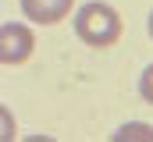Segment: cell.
Masks as SVG:
<instances>
[{
  "label": "cell",
  "instance_id": "cell-1",
  "mask_svg": "<svg viewBox=\"0 0 153 142\" xmlns=\"http://www.w3.org/2000/svg\"><path fill=\"white\" fill-rule=\"evenodd\" d=\"M75 36L85 43V46H96V50H107L121 39V18L111 4L103 0H89L75 11Z\"/></svg>",
  "mask_w": 153,
  "mask_h": 142
},
{
  "label": "cell",
  "instance_id": "cell-5",
  "mask_svg": "<svg viewBox=\"0 0 153 142\" xmlns=\"http://www.w3.org/2000/svg\"><path fill=\"white\" fill-rule=\"evenodd\" d=\"M11 139H18V121H14V114L7 106L0 103V142H11Z\"/></svg>",
  "mask_w": 153,
  "mask_h": 142
},
{
  "label": "cell",
  "instance_id": "cell-4",
  "mask_svg": "<svg viewBox=\"0 0 153 142\" xmlns=\"http://www.w3.org/2000/svg\"><path fill=\"white\" fill-rule=\"evenodd\" d=\"M117 142H128V139H150L153 142V124H143V121H132V124H121L114 132Z\"/></svg>",
  "mask_w": 153,
  "mask_h": 142
},
{
  "label": "cell",
  "instance_id": "cell-7",
  "mask_svg": "<svg viewBox=\"0 0 153 142\" xmlns=\"http://www.w3.org/2000/svg\"><path fill=\"white\" fill-rule=\"evenodd\" d=\"M146 29H150V39H153V11H150V21H146Z\"/></svg>",
  "mask_w": 153,
  "mask_h": 142
},
{
  "label": "cell",
  "instance_id": "cell-2",
  "mask_svg": "<svg viewBox=\"0 0 153 142\" xmlns=\"http://www.w3.org/2000/svg\"><path fill=\"white\" fill-rule=\"evenodd\" d=\"M36 50V36L25 21H4L0 25V64H25Z\"/></svg>",
  "mask_w": 153,
  "mask_h": 142
},
{
  "label": "cell",
  "instance_id": "cell-3",
  "mask_svg": "<svg viewBox=\"0 0 153 142\" xmlns=\"http://www.w3.org/2000/svg\"><path fill=\"white\" fill-rule=\"evenodd\" d=\"M75 11V0H22V14L32 25H57Z\"/></svg>",
  "mask_w": 153,
  "mask_h": 142
},
{
  "label": "cell",
  "instance_id": "cell-6",
  "mask_svg": "<svg viewBox=\"0 0 153 142\" xmlns=\"http://www.w3.org/2000/svg\"><path fill=\"white\" fill-rule=\"evenodd\" d=\"M139 96H143L146 103H153V64L139 75Z\"/></svg>",
  "mask_w": 153,
  "mask_h": 142
}]
</instances>
